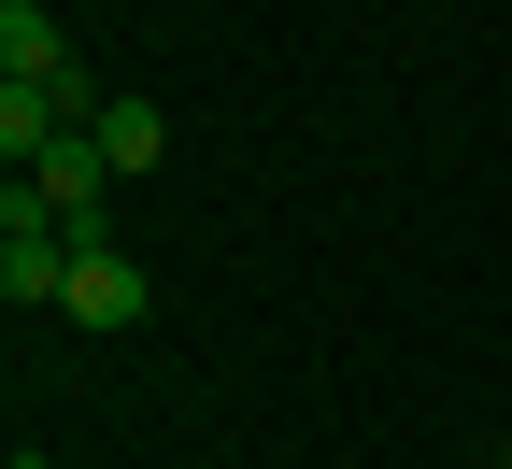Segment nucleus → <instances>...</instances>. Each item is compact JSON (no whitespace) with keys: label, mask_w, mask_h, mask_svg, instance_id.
Returning a JSON list of instances; mask_svg holds the SVG:
<instances>
[{"label":"nucleus","mask_w":512,"mask_h":469,"mask_svg":"<svg viewBox=\"0 0 512 469\" xmlns=\"http://www.w3.org/2000/svg\"><path fill=\"white\" fill-rule=\"evenodd\" d=\"M29 185L57 199V228H72V242H114V185H128V171L100 157V128H57V143L29 157Z\"/></svg>","instance_id":"obj_1"},{"label":"nucleus","mask_w":512,"mask_h":469,"mask_svg":"<svg viewBox=\"0 0 512 469\" xmlns=\"http://www.w3.org/2000/svg\"><path fill=\"white\" fill-rule=\"evenodd\" d=\"M143 256H128V242H86L72 256V299H57V313H72V327H143Z\"/></svg>","instance_id":"obj_2"},{"label":"nucleus","mask_w":512,"mask_h":469,"mask_svg":"<svg viewBox=\"0 0 512 469\" xmlns=\"http://www.w3.org/2000/svg\"><path fill=\"white\" fill-rule=\"evenodd\" d=\"M57 72H72V29L43 0H0V86H57Z\"/></svg>","instance_id":"obj_3"},{"label":"nucleus","mask_w":512,"mask_h":469,"mask_svg":"<svg viewBox=\"0 0 512 469\" xmlns=\"http://www.w3.org/2000/svg\"><path fill=\"white\" fill-rule=\"evenodd\" d=\"M100 157H114L128 185H143V171L171 157V114H157V100H100Z\"/></svg>","instance_id":"obj_4"},{"label":"nucleus","mask_w":512,"mask_h":469,"mask_svg":"<svg viewBox=\"0 0 512 469\" xmlns=\"http://www.w3.org/2000/svg\"><path fill=\"white\" fill-rule=\"evenodd\" d=\"M57 128H72V114H57V86H0V157H15V171L57 143Z\"/></svg>","instance_id":"obj_5"},{"label":"nucleus","mask_w":512,"mask_h":469,"mask_svg":"<svg viewBox=\"0 0 512 469\" xmlns=\"http://www.w3.org/2000/svg\"><path fill=\"white\" fill-rule=\"evenodd\" d=\"M15 469H43V455H15Z\"/></svg>","instance_id":"obj_6"}]
</instances>
